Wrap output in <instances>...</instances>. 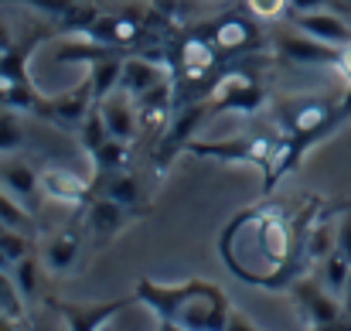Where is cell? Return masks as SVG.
I'll return each instance as SVG.
<instances>
[{"instance_id":"5","label":"cell","mask_w":351,"mask_h":331,"mask_svg":"<svg viewBox=\"0 0 351 331\" xmlns=\"http://www.w3.org/2000/svg\"><path fill=\"white\" fill-rule=\"evenodd\" d=\"M99 113L106 119V130L110 137H119L126 144H133L140 137V106H136V96H130L123 86H117L113 93H106L99 100Z\"/></svg>"},{"instance_id":"6","label":"cell","mask_w":351,"mask_h":331,"mask_svg":"<svg viewBox=\"0 0 351 331\" xmlns=\"http://www.w3.org/2000/svg\"><path fill=\"white\" fill-rule=\"evenodd\" d=\"M276 52L290 62H300V65H335L341 48H335V45H328V41H321L293 24V31H283L276 38Z\"/></svg>"},{"instance_id":"32","label":"cell","mask_w":351,"mask_h":331,"mask_svg":"<svg viewBox=\"0 0 351 331\" xmlns=\"http://www.w3.org/2000/svg\"><path fill=\"white\" fill-rule=\"evenodd\" d=\"M3 229H7V225H3V222H0V232H3Z\"/></svg>"},{"instance_id":"10","label":"cell","mask_w":351,"mask_h":331,"mask_svg":"<svg viewBox=\"0 0 351 331\" xmlns=\"http://www.w3.org/2000/svg\"><path fill=\"white\" fill-rule=\"evenodd\" d=\"M126 225H130V209L113 202V198H106V195H99L86 212V229L96 239V246H106L110 239H117Z\"/></svg>"},{"instance_id":"24","label":"cell","mask_w":351,"mask_h":331,"mask_svg":"<svg viewBox=\"0 0 351 331\" xmlns=\"http://www.w3.org/2000/svg\"><path fill=\"white\" fill-rule=\"evenodd\" d=\"M126 161H130V144H126V140H119V137H110V140L93 154V164H96V171H99V174H110V171L126 168Z\"/></svg>"},{"instance_id":"17","label":"cell","mask_w":351,"mask_h":331,"mask_svg":"<svg viewBox=\"0 0 351 331\" xmlns=\"http://www.w3.org/2000/svg\"><path fill=\"white\" fill-rule=\"evenodd\" d=\"M317 280L335 294V297H341L345 301V294H348V284H351V256L345 249H331L321 263H317Z\"/></svg>"},{"instance_id":"16","label":"cell","mask_w":351,"mask_h":331,"mask_svg":"<svg viewBox=\"0 0 351 331\" xmlns=\"http://www.w3.org/2000/svg\"><path fill=\"white\" fill-rule=\"evenodd\" d=\"M99 195L113 198V202L126 205V209H136L143 202V185H140L136 174L119 168V171H110V174H99Z\"/></svg>"},{"instance_id":"23","label":"cell","mask_w":351,"mask_h":331,"mask_svg":"<svg viewBox=\"0 0 351 331\" xmlns=\"http://www.w3.org/2000/svg\"><path fill=\"white\" fill-rule=\"evenodd\" d=\"M215 45H208V41H202V38H191V41H184V48H181V65L191 72V76H205L212 65H215Z\"/></svg>"},{"instance_id":"21","label":"cell","mask_w":351,"mask_h":331,"mask_svg":"<svg viewBox=\"0 0 351 331\" xmlns=\"http://www.w3.org/2000/svg\"><path fill=\"white\" fill-rule=\"evenodd\" d=\"M34 209L31 205H24L21 198H14L7 188H0V222L7 225V229H21V232H31L34 236V216H31Z\"/></svg>"},{"instance_id":"27","label":"cell","mask_w":351,"mask_h":331,"mask_svg":"<svg viewBox=\"0 0 351 331\" xmlns=\"http://www.w3.org/2000/svg\"><path fill=\"white\" fill-rule=\"evenodd\" d=\"M331 0H290V14H314V10H328Z\"/></svg>"},{"instance_id":"20","label":"cell","mask_w":351,"mask_h":331,"mask_svg":"<svg viewBox=\"0 0 351 331\" xmlns=\"http://www.w3.org/2000/svg\"><path fill=\"white\" fill-rule=\"evenodd\" d=\"M338 246V225L331 219H324V222H317V225H311L307 229V246H304V253H307V263H321L331 249Z\"/></svg>"},{"instance_id":"7","label":"cell","mask_w":351,"mask_h":331,"mask_svg":"<svg viewBox=\"0 0 351 331\" xmlns=\"http://www.w3.org/2000/svg\"><path fill=\"white\" fill-rule=\"evenodd\" d=\"M208 103H212V106H226V110L252 113V110H259V103H263V89H259V82H256L252 76H245V72H226V76L212 86Z\"/></svg>"},{"instance_id":"12","label":"cell","mask_w":351,"mask_h":331,"mask_svg":"<svg viewBox=\"0 0 351 331\" xmlns=\"http://www.w3.org/2000/svg\"><path fill=\"white\" fill-rule=\"evenodd\" d=\"M293 24H297L300 31H307V34H314V38L335 45V48L351 45V24L341 14H335L331 7H328V10H314V14H293Z\"/></svg>"},{"instance_id":"3","label":"cell","mask_w":351,"mask_h":331,"mask_svg":"<svg viewBox=\"0 0 351 331\" xmlns=\"http://www.w3.org/2000/svg\"><path fill=\"white\" fill-rule=\"evenodd\" d=\"M41 263H45V273L62 280V277H72L82 263V232L75 225H65V229H55L45 242H41Z\"/></svg>"},{"instance_id":"14","label":"cell","mask_w":351,"mask_h":331,"mask_svg":"<svg viewBox=\"0 0 351 331\" xmlns=\"http://www.w3.org/2000/svg\"><path fill=\"white\" fill-rule=\"evenodd\" d=\"M96 106V89H93V82L86 79V82H79L72 93H65V96H58V100H51V106L48 113L58 119V123H82L86 119V113Z\"/></svg>"},{"instance_id":"25","label":"cell","mask_w":351,"mask_h":331,"mask_svg":"<svg viewBox=\"0 0 351 331\" xmlns=\"http://www.w3.org/2000/svg\"><path fill=\"white\" fill-rule=\"evenodd\" d=\"M245 10L256 17V21H280L287 10H290V0H245Z\"/></svg>"},{"instance_id":"31","label":"cell","mask_w":351,"mask_h":331,"mask_svg":"<svg viewBox=\"0 0 351 331\" xmlns=\"http://www.w3.org/2000/svg\"><path fill=\"white\" fill-rule=\"evenodd\" d=\"M0 315H7V311H3V301H0Z\"/></svg>"},{"instance_id":"18","label":"cell","mask_w":351,"mask_h":331,"mask_svg":"<svg viewBox=\"0 0 351 331\" xmlns=\"http://www.w3.org/2000/svg\"><path fill=\"white\" fill-rule=\"evenodd\" d=\"M41 273H45L41 253H38V256H34V253L21 256V260L14 263V270H10V277H14V284H17L21 297L27 301V308H31V304L41 297Z\"/></svg>"},{"instance_id":"22","label":"cell","mask_w":351,"mask_h":331,"mask_svg":"<svg viewBox=\"0 0 351 331\" xmlns=\"http://www.w3.org/2000/svg\"><path fill=\"white\" fill-rule=\"evenodd\" d=\"M110 140V130H106V119H103V113H99V103L93 106V110L86 113V119L79 123V144H82V150L93 157L103 144Z\"/></svg>"},{"instance_id":"2","label":"cell","mask_w":351,"mask_h":331,"mask_svg":"<svg viewBox=\"0 0 351 331\" xmlns=\"http://www.w3.org/2000/svg\"><path fill=\"white\" fill-rule=\"evenodd\" d=\"M290 297L307 328H328L341 318V297H335L317 277H300L290 284Z\"/></svg>"},{"instance_id":"1","label":"cell","mask_w":351,"mask_h":331,"mask_svg":"<svg viewBox=\"0 0 351 331\" xmlns=\"http://www.w3.org/2000/svg\"><path fill=\"white\" fill-rule=\"evenodd\" d=\"M136 297L154 308L157 321L164 328L178 331H208V328H229L232 308L222 297V290L208 280H184V284H157V280H140Z\"/></svg>"},{"instance_id":"29","label":"cell","mask_w":351,"mask_h":331,"mask_svg":"<svg viewBox=\"0 0 351 331\" xmlns=\"http://www.w3.org/2000/svg\"><path fill=\"white\" fill-rule=\"evenodd\" d=\"M335 69H338V72H341V76H345V79L351 82V45H345V48L338 52V62H335Z\"/></svg>"},{"instance_id":"15","label":"cell","mask_w":351,"mask_h":331,"mask_svg":"<svg viewBox=\"0 0 351 331\" xmlns=\"http://www.w3.org/2000/svg\"><path fill=\"white\" fill-rule=\"evenodd\" d=\"M290 246H293V236H290L283 216L280 212H269L266 219L259 222V249L266 253L269 263H283L290 256Z\"/></svg>"},{"instance_id":"26","label":"cell","mask_w":351,"mask_h":331,"mask_svg":"<svg viewBox=\"0 0 351 331\" xmlns=\"http://www.w3.org/2000/svg\"><path fill=\"white\" fill-rule=\"evenodd\" d=\"M21 147V126L10 116H0V154H10Z\"/></svg>"},{"instance_id":"4","label":"cell","mask_w":351,"mask_h":331,"mask_svg":"<svg viewBox=\"0 0 351 331\" xmlns=\"http://www.w3.org/2000/svg\"><path fill=\"white\" fill-rule=\"evenodd\" d=\"M335 116L331 100H317V96H300V100H287L280 106V123L290 130V137H314L321 133Z\"/></svg>"},{"instance_id":"13","label":"cell","mask_w":351,"mask_h":331,"mask_svg":"<svg viewBox=\"0 0 351 331\" xmlns=\"http://www.w3.org/2000/svg\"><path fill=\"white\" fill-rule=\"evenodd\" d=\"M160 82H167V72L157 65V62H150V58H143V55H126L123 58V69H119V86L130 93V96H143V93H150V89H157Z\"/></svg>"},{"instance_id":"9","label":"cell","mask_w":351,"mask_h":331,"mask_svg":"<svg viewBox=\"0 0 351 331\" xmlns=\"http://www.w3.org/2000/svg\"><path fill=\"white\" fill-rule=\"evenodd\" d=\"M38 185H41V195H45V198L62 202V205H82V202L89 198V188H93V185H89L86 178H79L75 171L55 168V164H48V168L38 171Z\"/></svg>"},{"instance_id":"8","label":"cell","mask_w":351,"mask_h":331,"mask_svg":"<svg viewBox=\"0 0 351 331\" xmlns=\"http://www.w3.org/2000/svg\"><path fill=\"white\" fill-rule=\"evenodd\" d=\"M273 147H276L273 137H235L226 144H191L195 154H208L219 161H245V164H259V168L269 164Z\"/></svg>"},{"instance_id":"30","label":"cell","mask_w":351,"mask_h":331,"mask_svg":"<svg viewBox=\"0 0 351 331\" xmlns=\"http://www.w3.org/2000/svg\"><path fill=\"white\" fill-rule=\"evenodd\" d=\"M345 304H348V311H351V284H348V294H345Z\"/></svg>"},{"instance_id":"19","label":"cell","mask_w":351,"mask_h":331,"mask_svg":"<svg viewBox=\"0 0 351 331\" xmlns=\"http://www.w3.org/2000/svg\"><path fill=\"white\" fill-rule=\"evenodd\" d=\"M249 41H252V27L245 21H239V17H222L215 24V31H212V45L219 52H239Z\"/></svg>"},{"instance_id":"11","label":"cell","mask_w":351,"mask_h":331,"mask_svg":"<svg viewBox=\"0 0 351 331\" xmlns=\"http://www.w3.org/2000/svg\"><path fill=\"white\" fill-rule=\"evenodd\" d=\"M0 188H7L14 198H21L24 205L38 209L41 198V185H38V171H31L27 161L14 157V154H0Z\"/></svg>"},{"instance_id":"28","label":"cell","mask_w":351,"mask_h":331,"mask_svg":"<svg viewBox=\"0 0 351 331\" xmlns=\"http://www.w3.org/2000/svg\"><path fill=\"white\" fill-rule=\"evenodd\" d=\"M338 249H345L351 256V212L338 222Z\"/></svg>"}]
</instances>
